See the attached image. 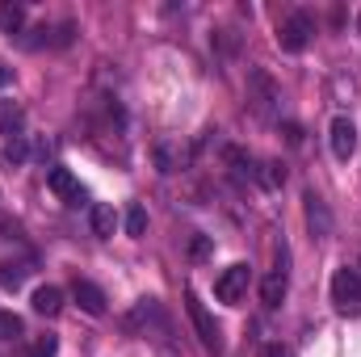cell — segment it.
Segmentation results:
<instances>
[{"label":"cell","instance_id":"6da1fadb","mask_svg":"<svg viewBox=\"0 0 361 357\" xmlns=\"http://www.w3.org/2000/svg\"><path fill=\"white\" fill-rule=\"evenodd\" d=\"M248 105L265 122H277L281 118V85L273 80L265 68H248Z\"/></svg>","mask_w":361,"mask_h":357},{"label":"cell","instance_id":"7c38bea8","mask_svg":"<svg viewBox=\"0 0 361 357\" xmlns=\"http://www.w3.org/2000/svg\"><path fill=\"white\" fill-rule=\"evenodd\" d=\"M286 290H290V277H286V273H281V269H273L269 277H265V282H261V303H265V307H281V303H286Z\"/></svg>","mask_w":361,"mask_h":357},{"label":"cell","instance_id":"44dd1931","mask_svg":"<svg viewBox=\"0 0 361 357\" xmlns=\"http://www.w3.org/2000/svg\"><path fill=\"white\" fill-rule=\"evenodd\" d=\"M143 231H147V210H143L139 202H130V210H126V236H135V240H139Z\"/></svg>","mask_w":361,"mask_h":357},{"label":"cell","instance_id":"277c9868","mask_svg":"<svg viewBox=\"0 0 361 357\" xmlns=\"http://www.w3.org/2000/svg\"><path fill=\"white\" fill-rule=\"evenodd\" d=\"M311 34H315V21H311L307 13H290V17L277 25V47H281L286 55H302L307 42H311Z\"/></svg>","mask_w":361,"mask_h":357},{"label":"cell","instance_id":"52a82bcc","mask_svg":"<svg viewBox=\"0 0 361 357\" xmlns=\"http://www.w3.org/2000/svg\"><path fill=\"white\" fill-rule=\"evenodd\" d=\"M47 189H51L59 202H68V206H80V202H85V185L72 177L68 169H59V164L47 173Z\"/></svg>","mask_w":361,"mask_h":357},{"label":"cell","instance_id":"d6986e66","mask_svg":"<svg viewBox=\"0 0 361 357\" xmlns=\"http://www.w3.org/2000/svg\"><path fill=\"white\" fill-rule=\"evenodd\" d=\"M156 164H160V173H177L185 164V152H177L173 143H156Z\"/></svg>","mask_w":361,"mask_h":357},{"label":"cell","instance_id":"8fae6325","mask_svg":"<svg viewBox=\"0 0 361 357\" xmlns=\"http://www.w3.org/2000/svg\"><path fill=\"white\" fill-rule=\"evenodd\" d=\"M21 30H25V4L0 0V34H4V38H17Z\"/></svg>","mask_w":361,"mask_h":357},{"label":"cell","instance_id":"d4e9b609","mask_svg":"<svg viewBox=\"0 0 361 357\" xmlns=\"http://www.w3.org/2000/svg\"><path fill=\"white\" fill-rule=\"evenodd\" d=\"M261 357H294V349H290V345H281V341H273V345L261 349Z\"/></svg>","mask_w":361,"mask_h":357},{"label":"cell","instance_id":"7402d4cb","mask_svg":"<svg viewBox=\"0 0 361 357\" xmlns=\"http://www.w3.org/2000/svg\"><path fill=\"white\" fill-rule=\"evenodd\" d=\"M55 353H59V337H51V332H47V337H38V341L30 345V353H25V357H55Z\"/></svg>","mask_w":361,"mask_h":357},{"label":"cell","instance_id":"7a4b0ae2","mask_svg":"<svg viewBox=\"0 0 361 357\" xmlns=\"http://www.w3.org/2000/svg\"><path fill=\"white\" fill-rule=\"evenodd\" d=\"M332 307L341 311V315H349V320H357L361 315V273L357 269H336L332 273Z\"/></svg>","mask_w":361,"mask_h":357},{"label":"cell","instance_id":"2e32d148","mask_svg":"<svg viewBox=\"0 0 361 357\" xmlns=\"http://www.w3.org/2000/svg\"><path fill=\"white\" fill-rule=\"evenodd\" d=\"M30 277V265L25 261H0V286L4 290H21Z\"/></svg>","mask_w":361,"mask_h":357},{"label":"cell","instance_id":"8992f818","mask_svg":"<svg viewBox=\"0 0 361 357\" xmlns=\"http://www.w3.org/2000/svg\"><path fill=\"white\" fill-rule=\"evenodd\" d=\"M328 143H332V156L341 160V164H349L353 160V152H357V126H353V118H332V126H328Z\"/></svg>","mask_w":361,"mask_h":357},{"label":"cell","instance_id":"30bf717a","mask_svg":"<svg viewBox=\"0 0 361 357\" xmlns=\"http://www.w3.org/2000/svg\"><path fill=\"white\" fill-rule=\"evenodd\" d=\"M30 307H34L38 315H47V320H55V315L63 311V290H59V286H38V290L30 294Z\"/></svg>","mask_w":361,"mask_h":357},{"label":"cell","instance_id":"5b68a950","mask_svg":"<svg viewBox=\"0 0 361 357\" xmlns=\"http://www.w3.org/2000/svg\"><path fill=\"white\" fill-rule=\"evenodd\" d=\"M185 311H189V320H193V328H197V337H202V345H206L210 353H219V349H223V341H219V324L210 320V311L202 307V298H197L193 290L185 294Z\"/></svg>","mask_w":361,"mask_h":357},{"label":"cell","instance_id":"5bb4252c","mask_svg":"<svg viewBox=\"0 0 361 357\" xmlns=\"http://www.w3.org/2000/svg\"><path fill=\"white\" fill-rule=\"evenodd\" d=\"M89 227H92V236H101V240H109V236H114L118 214H114V206H109V202H97V206L89 210Z\"/></svg>","mask_w":361,"mask_h":357},{"label":"cell","instance_id":"4fadbf2b","mask_svg":"<svg viewBox=\"0 0 361 357\" xmlns=\"http://www.w3.org/2000/svg\"><path fill=\"white\" fill-rule=\"evenodd\" d=\"M223 160H227V169L240 181H257V160H252L244 147H223Z\"/></svg>","mask_w":361,"mask_h":357},{"label":"cell","instance_id":"603a6c76","mask_svg":"<svg viewBox=\"0 0 361 357\" xmlns=\"http://www.w3.org/2000/svg\"><path fill=\"white\" fill-rule=\"evenodd\" d=\"M210 42H214V47H219V55H227V59H231V55H235V47H240V38H235L231 30H219Z\"/></svg>","mask_w":361,"mask_h":357},{"label":"cell","instance_id":"ffe728a7","mask_svg":"<svg viewBox=\"0 0 361 357\" xmlns=\"http://www.w3.org/2000/svg\"><path fill=\"white\" fill-rule=\"evenodd\" d=\"M25 337V324H21V315H13V311H0V341L4 345H13V341H21Z\"/></svg>","mask_w":361,"mask_h":357},{"label":"cell","instance_id":"9c48e42d","mask_svg":"<svg viewBox=\"0 0 361 357\" xmlns=\"http://www.w3.org/2000/svg\"><path fill=\"white\" fill-rule=\"evenodd\" d=\"M72 298L80 303V311H89V315H105V294H101V286H92V282H85V277L72 282Z\"/></svg>","mask_w":361,"mask_h":357},{"label":"cell","instance_id":"9a60e30c","mask_svg":"<svg viewBox=\"0 0 361 357\" xmlns=\"http://www.w3.org/2000/svg\"><path fill=\"white\" fill-rule=\"evenodd\" d=\"M0 160H4L8 169H21V164L30 160L25 139H21V135H0Z\"/></svg>","mask_w":361,"mask_h":357},{"label":"cell","instance_id":"484cf974","mask_svg":"<svg viewBox=\"0 0 361 357\" xmlns=\"http://www.w3.org/2000/svg\"><path fill=\"white\" fill-rule=\"evenodd\" d=\"M8 80H13V72H8V68H4V63H0V89H4V85H8Z\"/></svg>","mask_w":361,"mask_h":357},{"label":"cell","instance_id":"ac0fdd59","mask_svg":"<svg viewBox=\"0 0 361 357\" xmlns=\"http://www.w3.org/2000/svg\"><path fill=\"white\" fill-rule=\"evenodd\" d=\"M21 122H25L21 105H13V101H0V135H17V131H21Z\"/></svg>","mask_w":361,"mask_h":357},{"label":"cell","instance_id":"e0dca14e","mask_svg":"<svg viewBox=\"0 0 361 357\" xmlns=\"http://www.w3.org/2000/svg\"><path fill=\"white\" fill-rule=\"evenodd\" d=\"M257 181H261L265 189H281V185H286V164H281V160H261V164H257Z\"/></svg>","mask_w":361,"mask_h":357},{"label":"cell","instance_id":"ba28073f","mask_svg":"<svg viewBox=\"0 0 361 357\" xmlns=\"http://www.w3.org/2000/svg\"><path fill=\"white\" fill-rule=\"evenodd\" d=\"M302 210H307V227L324 240V236L332 231V214H328V206H324V198H319L315 189H307V193H302Z\"/></svg>","mask_w":361,"mask_h":357},{"label":"cell","instance_id":"3957f363","mask_svg":"<svg viewBox=\"0 0 361 357\" xmlns=\"http://www.w3.org/2000/svg\"><path fill=\"white\" fill-rule=\"evenodd\" d=\"M248 286H252V269L244 265V261H235V265H227L214 277V298L227 303V307H240L248 298Z\"/></svg>","mask_w":361,"mask_h":357},{"label":"cell","instance_id":"cb8c5ba5","mask_svg":"<svg viewBox=\"0 0 361 357\" xmlns=\"http://www.w3.org/2000/svg\"><path fill=\"white\" fill-rule=\"evenodd\" d=\"M210 253H214V244H210V236H197V240L189 244V257H193V261H206Z\"/></svg>","mask_w":361,"mask_h":357}]
</instances>
